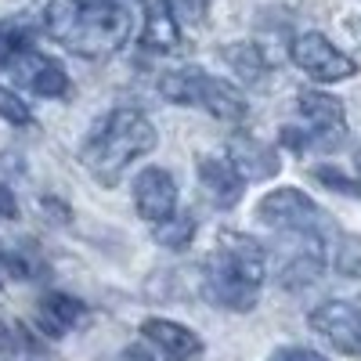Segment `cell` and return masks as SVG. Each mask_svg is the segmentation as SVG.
<instances>
[{"instance_id":"obj_1","label":"cell","mask_w":361,"mask_h":361,"mask_svg":"<svg viewBox=\"0 0 361 361\" xmlns=\"http://www.w3.org/2000/svg\"><path fill=\"white\" fill-rule=\"evenodd\" d=\"M267 279V253L243 231H221L202 271V296L221 311L246 314L257 307L260 282Z\"/></svg>"},{"instance_id":"obj_2","label":"cell","mask_w":361,"mask_h":361,"mask_svg":"<svg viewBox=\"0 0 361 361\" xmlns=\"http://www.w3.org/2000/svg\"><path fill=\"white\" fill-rule=\"evenodd\" d=\"M44 25L58 44L83 58H105L130 37V15L116 0H51Z\"/></svg>"},{"instance_id":"obj_3","label":"cell","mask_w":361,"mask_h":361,"mask_svg":"<svg viewBox=\"0 0 361 361\" xmlns=\"http://www.w3.org/2000/svg\"><path fill=\"white\" fill-rule=\"evenodd\" d=\"M159 134L152 127V119L137 109H116L109 112L102 123L87 134L80 148V163L87 173L105 188H116L119 177L127 173V166L141 156H148L156 148Z\"/></svg>"},{"instance_id":"obj_4","label":"cell","mask_w":361,"mask_h":361,"mask_svg":"<svg viewBox=\"0 0 361 361\" xmlns=\"http://www.w3.org/2000/svg\"><path fill=\"white\" fill-rule=\"evenodd\" d=\"M163 98L173 105H199L224 123H243L250 116V102L235 83L209 76L206 69H173L159 80Z\"/></svg>"},{"instance_id":"obj_5","label":"cell","mask_w":361,"mask_h":361,"mask_svg":"<svg viewBox=\"0 0 361 361\" xmlns=\"http://www.w3.org/2000/svg\"><path fill=\"white\" fill-rule=\"evenodd\" d=\"M322 209L300 188H275L257 202V221L279 235H322Z\"/></svg>"},{"instance_id":"obj_6","label":"cell","mask_w":361,"mask_h":361,"mask_svg":"<svg viewBox=\"0 0 361 361\" xmlns=\"http://www.w3.org/2000/svg\"><path fill=\"white\" fill-rule=\"evenodd\" d=\"M289 58L318 83H340L357 73V62L343 54L325 33H300L289 47Z\"/></svg>"},{"instance_id":"obj_7","label":"cell","mask_w":361,"mask_h":361,"mask_svg":"<svg viewBox=\"0 0 361 361\" xmlns=\"http://www.w3.org/2000/svg\"><path fill=\"white\" fill-rule=\"evenodd\" d=\"M300 116L307 119V145L322 148V152H333L347 134V109L340 98L325 94V90H300L296 94Z\"/></svg>"},{"instance_id":"obj_8","label":"cell","mask_w":361,"mask_h":361,"mask_svg":"<svg viewBox=\"0 0 361 361\" xmlns=\"http://www.w3.org/2000/svg\"><path fill=\"white\" fill-rule=\"evenodd\" d=\"M307 322L340 354L361 357V304L357 300H325L307 314Z\"/></svg>"},{"instance_id":"obj_9","label":"cell","mask_w":361,"mask_h":361,"mask_svg":"<svg viewBox=\"0 0 361 361\" xmlns=\"http://www.w3.org/2000/svg\"><path fill=\"white\" fill-rule=\"evenodd\" d=\"M134 206L137 214L148 224H163L166 217L177 214V185H173V173H166L163 166H145L134 180Z\"/></svg>"},{"instance_id":"obj_10","label":"cell","mask_w":361,"mask_h":361,"mask_svg":"<svg viewBox=\"0 0 361 361\" xmlns=\"http://www.w3.org/2000/svg\"><path fill=\"white\" fill-rule=\"evenodd\" d=\"M11 69H15V80H22V87L33 90V94H40V98H51L54 102V98H66L69 94V73L51 54L25 51Z\"/></svg>"},{"instance_id":"obj_11","label":"cell","mask_w":361,"mask_h":361,"mask_svg":"<svg viewBox=\"0 0 361 361\" xmlns=\"http://www.w3.org/2000/svg\"><path fill=\"white\" fill-rule=\"evenodd\" d=\"M199 188L206 195L209 206L217 209H231L238 199H243V173L235 170V163L228 156H202L199 159Z\"/></svg>"},{"instance_id":"obj_12","label":"cell","mask_w":361,"mask_h":361,"mask_svg":"<svg viewBox=\"0 0 361 361\" xmlns=\"http://www.w3.org/2000/svg\"><path fill=\"white\" fill-rule=\"evenodd\" d=\"M293 238H296V250L286 257L282 275H279L286 289L311 286L325 271V243H322V235H293Z\"/></svg>"},{"instance_id":"obj_13","label":"cell","mask_w":361,"mask_h":361,"mask_svg":"<svg viewBox=\"0 0 361 361\" xmlns=\"http://www.w3.org/2000/svg\"><path fill=\"white\" fill-rule=\"evenodd\" d=\"M145 340H152L170 361H195L202 354V340L199 333H192L188 325L180 322H170V318H148L141 325Z\"/></svg>"},{"instance_id":"obj_14","label":"cell","mask_w":361,"mask_h":361,"mask_svg":"<svg viewBox=\"0 0 361 361\" xmlns=\"http://www.w3.org/2000/svg\"><path fill=\"white\" fill-rule=\"evenodd\" d=\"M228 159L235 163V170L243 173V180H264V177H275L282 159L275 148H267L264 141L257 137H246V134H235L231 137V148H228Z\"/></svg>"},{"instance_id":"obj_15","label":"cell","mask_w":361,"mask_h":361,"mask_svg":"<svg viewBox=\"0 0 361 361\" xmlns=\"http://www.w3.org/2000/svg\"><path fill=\"white\" fill-rule=\"evenodd\" d=\"M141 47L156 51V54H173L180 47V22L170 11V0H148V4H145Z\"/></svg>"},{"instance_id":"obj_16","label":"cell","mask_w":361,"mask_h":361,"mask_svg":"<svg viewBox=\"0 0 361 361\" xmlns=\"http://www.w3.org/2000/svg\"><path fill=\"white\" fill-rule=\"evenodd\" d=\"M0 271L18 282H33L47 271V260L29 238H0Z\"/></svg>"},{"instance_id":"obj_17","label":"cell","mask_w":361,"mask_h":361,"mask_svg":"<svg viewBox=\"0 0 361 361\" xmlns=\"http://www.w3.org/2000/svg\"><path fill=\"white\" fill-rule=\"evenodd\" d=\"M80 318H83V304L69 293H47L40 300V325L47 329V336H66Z\"/></svg>"},{"instance_id":"obj_18","label":"cell","mask_w":361,"mask_h":361,"mask_svg":"<svg viewBox=\"0 0 361 361\" xmlns=\"http://www.w3.org/2000/svg\"><path fill=\"white\" fill-rule=\"evenodd\" d=\"M221 58H224V62H228L238 76H243V80H260V76L267 73V54L260 51V44H250V40H238V44L224 47Z\"/></svg>"},{"instance_id":"obj_19","label":"cell","mask_w":361,"mask_h":361,"mask_svg":"<svg viewBox=\"0 0 361 361\" xmlns=\"http://www.w3.org/2000/svg\"><path fill=\"white\" fill-rule=\"evenodd\" d=\"M195 231H199V221H195L192 214H185V209L152 228L156 243H159L163 250H188V246H192V238H195Z\"/></svg>"},{"instance_id":"obj_20","label":"cell","mask_w":361,"mask_h":361,"mask_svg":"<svg viewBox=\"0 0 361 361\" xmlns=\"http://www.w3.org/2000/svg\"><path fill=\"white\" fill-rule=\"evenodd\" d=\"M25 51H33V44H29V25L18 18L0 22V69H11Z\"/></svg>"},{"instance_id":"obj_21","label":"cell","mask_w":361,"mask_h":361,"mask_svg":"<svg viewBox=\"0 0 361 361\" xmlns=\"http://www.w3.org/2000/svg\"><path fill=\"white\" fill-rule=\"evenodd\" d=\"M0 119H4V123H11V127H29V123H33V112H29V105L15 94L11 87H4V83H0Z\"/></svg>"},{"instance_id":"obj_22","label":"cell","mask_w":361,"mask_h":361,"mask_svg":"<svg viewBox=\"0 0 361 361\" xmlns=\"http://www.w3.org/2000/svg\"><path fill=\"white\" fill-rule=\"evenodd\" d=\"M314 177L322 180V185H329L333 192H343V195H361V185H354V180H350L347 173H340V170H333V166H318V170H314Z\"/></svg>"},{"instance_id":"obj_23","label":"cell","mask_w":361,"mask_h":361,"mask_svg":"<svg viewBox=\"0 0 361 361\" xmlns=\"http://www.w3.org/2000/svg\"><path fill=\"white\" fill-rule=\"evenodd\" d=\"M206 4L209 0H170V11L177 22H188V25H199L202 15H206Z\"/></svg>"},{"instance_id":"obj_24","label":"cell","mask_w":361,"mask_h":361,"mask_svg":"<svg viewBox=\"0 0 361 361\" xmlns=\"http://www.w3.org/2000/svg\"><path fill=\"white\" fill-rule=\"evenodd\" d=\"M22 350V329L11 325L8 318H0V354H15Z\"/></svg>"},{"instance_id":"obj_25","label":"cell","mask_w":361,"mask_h":361,"mask_svg":"<svg viewBox=\"0 0 361 361\" xmlns=\"http://www.w3.org/2000/svg\"><path fill=\"white\" fill-rule=\"evenodd\" d=\"M271 361H329V357H322L311 347H282V350L271 354Z\"/></svg>"},{"instance_id":"obj_26","label":"cell","mask_w":361,"mask_h":361,"mask_svg":"<svg viewBox=\"0 0 361 361\" xmlns=\"http://www.w3.org/2000/svg\"><path fill=\"white\" fill-rule=\"evenodd\" d=\"M15 217H18V202L8 185H0V221H15Z\"/></svg>"},{"instance_id":"obj_27","label":"cell","mask_w":361,"mask_h":361,"mask_svg":"<svg viewBox=\"0 0 361 361\" xmlns=\"http://www.w3.org/2000/svg\"><path fill=\"white\" fill-rule=\"evenodd\" d=\"M123 361H159L148 347H141V343H130L127 350H123Z\"/></svg>"},{"instance_id":"obj_28","label":"cell","mask_w":361,"mask_h":361,"mask_svg":"<svg viewBox=\"0 0 361 361\" xmlns=\"http://www.w3.org/2000/svg\"><path fill=\"white\" fill-rule=\"evenodd\" d=\"M357 177H361V152H357Z\"/></svg>"}]
</instances>
